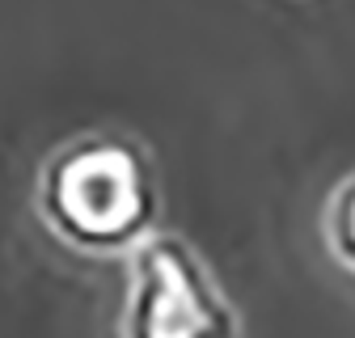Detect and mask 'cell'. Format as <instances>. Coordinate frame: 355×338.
<instances>
[{
  "mask_svg": "<svg viewBox=\"0 0 355 338\" xmlns=\"http://www.w3.org/2000/svg\"><path fill=\"white\" fill-rule=\"evenodd\" d=\"M47 220L76 245L114 249L140 241L153 216V182L140 148L119 136L68 144L38 186Z\"/></svg>",
  "mask_w": 355,
  "mask_h": 338,
  "instance_id": "6da1fadb",
  "label": "cell"
},
{
  "mask_svg": "<svg viewBox=\"0 0 355 338\" xmlns=\"http://www.w3.org/2000/svg\"><path fill=\"white\" fill-rule=\"evenodd\" d=\"M216 330H237V321L203 263L178 237H144L131 254L127 334L191 338Z\"/></svg>",
  "mask_w": 355,
  "mask_h": 338,
  "instance_id": "7a4b0ae2",
  "label": "cell"
},
{
  "mask_svg": "<svg viewBox=\"0 0 355 338\" xmlns=\"http://www.w3.org/2000/svg\"><path fill=\"white\" fill-rule=\"evenodd\" d=\"M330 233H334V249L347 267H355V182H347L334 199L330 211Z\"/></svg>",
  "mask_w": 355,
  "mask_h": 338,
  "instance_id": "3957f363",
  "label": "cell"
}]
</instances>
